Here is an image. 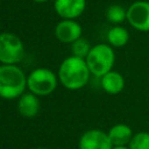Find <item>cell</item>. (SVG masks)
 I'll return each mask as SVG.
<instances>
[{
	"mask_svg": "<svg viewBox=\"0 0 149 149\" xmlns=\"http://www.w3.org/2000/svg\"><path fill=\"white\" fill-rule=\"evenodd\" d=\"M59 83L70 91L83 88L90 80L91 71L85 58L69 56L62 61L57 71Z\"/></svg>",
	"mask_w": 149,
	"mask_h": 149,
	"instance_id": "6da1fadb",
	"label": "cell"
},
{
	"mask_svg": "<svg viewBox=\"0 0 149 149\" xmlns=\"http://www.w3.org/2000/svg\"><path fill=\"white\" fill-rule=\"evenodd\" d=\"M27 88V76L17 64H0V98L17 99Z\"/></svg>",
	"mask_w": 149,
	"mask_h": 149,
	"instance_id": "7a4b0ae2",
	"label": "cell"
},
{
	"mask_svg": "<svg viewBox=\"0 0 149 149\" xmlns=\"http://www.w3.org/2000/svg\"><path fill=\"white\" fill-rule=\"evenodd\" d=\"M86 64L94 77H102L108 71L113 70L115 63V52L108 43H98L93 45L85 57Z\"/></svg>",
	"mask_w": 149,
	"mask_h": 149,
	"instance_id": "3957f363",
	"label": "cell"
},
{
	"mask_svg": "<svg viewBox=\"0 0 149 149\" xmlns=\"http://www.w3.org/2000/svg\"><path fill=\"white\" fill-rule=\"evenodd\" d=\"M58 76L48 68H36L27 76V88L38 97L51 94L58 85Z\"/></svg>",
	"mask_w": 149,
	"mask_h": 149,
	"instance_id": "277c9868",
	"label": "cell"
},
{
	"mask_svg": "<svg viewBox=\"0 0 149 149\" xmlns=\"http://www.w3.org/2000/svg\"><path fill=\"white\" fill-rule=\"evenodd\" d=\"M24 56L22 40L8 31L0 34V64H19Z\"/></svg>",
	"mask_w": 149,
	"mask_h": 149,
	"instance_id": "5b68a950",
	"label": "cell"
},
{
	"mask_svg": "<svg viewBox=\"0 0 149 149\" xmlns=\"http://www.w3.org/2000/svg\"><path fill=\"white\" fill-rule=\"evenodd\" d=\"M127 22L137 31H149V1L137 0L127 8Z\"/></svg>",
	"mask_w": 149,
	"mask_h": 149,
	"instance_id": "8992f818",
	"label": "cell"
},
{
	"mask_svg": "<svg viewBox=\"0 0 149 149\" xmlns=\"http://www.w3.org/2000/svg\"><path fill=\"white\" fill-rule=\"evenodd\" d=\"M113 144L108 134L101 129H88L78 141V149H112Z\"/></svg>",
	"mask_w": 149,
	"mask_h": 149,
	"instance_id": "52a82bcc",
	"label": "cell"
},
{
	"mask_svg": "<svg viewBox=\"0 0 149 149\" xmlns=\"http://www.w3.org/2000/svg\"><path fill=\"white\" fill-rule=\"evenodd\" d=\"M81 26L72 19H62L55 27V36L62 43L71 44L81 37Z\"/></svg>",
	"mask_w": 149,
	"mask_h": 149,
	"instance_id": "ba28073f",
	"label": "cell"
},
{
	"mask_svg": "<svg viewBox=\"0 0 149 149\" xmlns=\"http://www.w3.org/2000/svg\"><path fill=\"white\" fill-rule=\"evenodd\" d=\"M54 8L62 19L76 20L86 8V0H55Z\"/></svg>",
	"mask_w": 149,
	"mask_h": 149,
	"instance_id": "9c48e42d",
	"label": "cell"
},
{
	"mask_svg": "<svg viewBox=\"0 0 149 149\" xmlns=\"http://www.w3.org/2000/svg\"><path fill=\"white\" fill-rule=\"evenodd\" d=\"M40 99L38 95L34 94L33 92H23L17 98V112L20 115L27 119H31L37 115L40 112Z\"/></svg>",
	"mask_w": 149,
	"mask_h": 149,
	"instance_id": "30bf717a",
	"label": "cell"
},
{
	"mask_svg": "<svg viewBox=\"0 0 149 149\" xmlns=\"http://www.w3.org/2000/svg\"><path fill=\"white\" fill-rule=\"evenodd\" d=\"M100 85L106 93L114 95L123 91L126 81L120 72L115 70H111L107 73H105L102 77H100Z\"/></svg>",
	"mask_w": 149,
	"mask_h": 149,
	"instance_id": "8fae6325",
	"label": "cell"
},
{
	"mask_svg": "<svg viewBox=\"0 0 149 149\" xmlns=\"http://www.w3.org/2000/svg\"><path fill=\"white\" fill-rule=\"evenodd\" d=\"M108 137L114 146H128V143L130 142L134 132L130 128V126H128L127 123H115L114 126H112L109 128V130L107 132Z\"/></svg>",
	"mask_w": 149,
	"mask_h": 149,
	"instance_id": "7c38bea8",
	"label": "cell"
},
{
	"mask_svg": "<svg viewBox=\"0 0 149 149\" xmlns=\"http://www.w3.org/2000/svg\"><path fill=\"white\" fill-rule=\"evenodd\" d=\"M106 40L107 43L113 48H122L129 42V33L125 27L120 24H114L112 28L108 29L106 34Z\"/></svg>",
	"mask_w": 149,
	"mask_h": 149,
	"instance_id": "4fadbf2b",
	"label": "cell"
},
{
	"mask_svg": "<svg viewBox=\"0 0 149 149\" xmlns=\"http://www.w3.org/2000/svg\"><path fill=\"white\" fill-rule=\"evenodd\" d=\"M106 19L113 24H120L123 21H127V9L118 3H113L106 9Z\"/></svg>",
	"mask_w": 149,
	"mask_h": 149,
	"instance_id": "5bb4252c",
	"label": "cell"
},
{
	"mask_svg": "<svg viewBox=\"0 0 149 149\" xmlns=\"http://www.w3.org/2000/svg\"><path fill=\"white\" fill-rule=\"evenodd\" d=\"M91 48L92 47H91L88 40H86L84 37H79L73 43H71L72 55L73 56H77V57H81V58H85L87 56V54L90 52Z\"/></svg>",
	"mask_w": 149,
	"mask_h": 149,
	"instance_id": "9a60e30c",
	"label": "cell"
},
{
	"mask_svg": "<svg viewBox=\"0 0 149 149\" xmlns=\"http://www.w3.org/2000/svg\"><path fill=\"white\" fill-rule=\"evenodd\" d=\"M128 147L129 149H149V133L143 130L134 133Z\"/></svg>",
	"mask_w": 149,
	"mask_h": 149,
	"instance_id": "2e32d148",
	"label": "cell"
},
{
	"mask_svg": "<svg viewBox=\"0 0 149 149\" xmlns=\"http://www.w3.org/2000/svg\"><path fill=\"white\" fill-rule=\"evenodd\" d=\"M112 149H129L128 146H114Z\"/></svg>",
	"mask_w": 149,
	"mask_h": 149,
	"instance_id": "e0dca14e",
	"label": "cell"
},
{
	"mask_svg": "<svg viewBox=\"0 0 149 149\" xmlns=\"http://www.w3.org/2000/svg\"><path fill=\"white\" fill-rule=\"evenodd\" d=\"M35 2H45V1H49V0H33Z\"/></svg>",
	"mask_w": 149,
	"mask_h": 149,
	"instance_id": "ac0fdd59",
	"label": "cell"
},
{
	"mask_svg": "<svg viewBox=\"0 0 149 149\" xmlns=\"http://www.w3.org/2000/svg\"><path fill=\"white\" fill-rule=\"evenodd\" d=\"M35 149H47V148H35Z\"/></svg>",
	"mask_w": 149,
	"mask_h": 149,
	"instance_id": "d6986e66",
	"label": "cell"
}]
</instances>
